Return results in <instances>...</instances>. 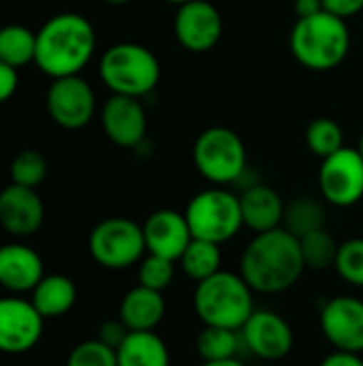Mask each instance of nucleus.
Masks as SVG:
<instances>
[{
	"label": "nucleus",
	"instance_id": "1",
	"mask_svg": "<svg viewBox=\"0 0 363 366\" xmlns=\"http://www.w3.org/2000/svg\"><path fill=\"white\" fill-rule=\"evenodd\" d=\"M300 238L285 227L255 234L240 257V274L255 294L274 296L291 290L304 274Z\"/></svg>",
	"mask_w": 363,
	"mask_h": 366
},
{
	"label": "nucleus",
	"instance_id": "2",
	"mask_svg": "<svg viewBox=\"0 0 363 366\" xmlns=\"http://www.w3.org/2000/svg\"><path fill=\"white\" fill-rule=\"evenodd\" d=\"M96 51V30L81 13H58L36 30L34 64L51 79L79 75Z\"/></svg>",
	"mask_w": 363,
	"mask_h": 366
},
{
	"label": "nucleus",
	"instance_id": "3",
	"mask_svg": "<svg viewBox=\"0 0 363 366\" xmlns=\"http://www.w3.org/2000/svg\"><path fill=\"white\" fill-rule=\"evenodd\" d=\"M293 58L308 71L325 73L344 62L351 49V30L347 19L321 11L310 17H297L289 34Z\"/></svg>",
	"mask_w": 363,
	"mask_h": 366
},
{
	"label": "nucleus",
	"instance_id": "4",
	"mask_svg": "<svg viewBox=\"0 0 363 366\" xmlns=\"http://www.w3.org/2000/svg\"><path fill=\"white\" fill-rule=\"evenodd\" d=\"M193 307L203 326L242 330L255 309V292L240 272L220 270L197 283Z\"/></svg>",
	"mask_w": 363,
	"mask_h": 366
},
{
	"label": "nucleus",
	"instance_id": "5",
	"mask_svg": "<svg viewBox=\"0 0 363 366\" xmlns=\"http://www.w3.org/2000/svg\"><path fill=\"white\" fill-rule=\"evenodd\" d=\"M101 81L111 94L143 99L160 81V62L152 49L139 43H116L98 60Z\"/></svg>",
	"mask_w": 363,
	"mask_h": 366
},
{
	"label": "nucleus",
	"instance_id": "6",
	"mask_svg": "<svg viewBox=\"0 0 363 366\" xmlns=\"http://www.w3.org/2000/svg\"><path fill=\"white\" fill-rule=\"evenodd\" d=\"M193 163L210 184L235 187L248 169V154L242 137L233 129L210 127L195 139Z\"/></svg>",
	"mask_w": 363,
	"mask_h": 366
},
{
	"label": "nucleus",
	"instance_id": "7",
	"mask_svg": "<svg viewBox=\"0 0 363 366\" xmlns=\"http://www.w3.org/2000/svg\"><path fill=\"white\" fill-rule=\"evenodd\" d=\"M184 214L193 238L210 240L220 247L233 240L244 227L240 195L227 187H212L197 193L186 204Z\"/></svg>",
	"mask_w": 363,
	"mask_h": 366
},
{
	"label": "nucleus",
	"instance_id": "8",
	"mask_svg": "<svg viewBox=\"0 0 363 366\" xmlns=\"http://www.w3.org/2000/svg\"><path fill=\"white\" fill-rule=\"evenodd\" d=\"M92 259L105 270H126L145 257L143 227L126 217H109L96 223L88 238Z\"/></svg>",
	"mask_w": 363,
	"mask_h": 366
},
{
	"label": "nucleus",
	"instance_id": "9",
	"mask_svg": "<svg viewBox=\"0 0 363 366\" xmlns=\"http://www.w3.org/2000/svg\"><path fill=\"white\" fill-rule=\"evenodd\" d=\"M319 193L336 208H351L363 197V157L357 148H340L321 159Z\"/></svg>",
	"mask_w": 363,
	"mask_h": 366
},
{
	"label": "nucleus",
	"instance_id": "10",
	"mask_svg": "<svg viewBox=\"0 0 363 366\" xmlns=\"http://www.w3.org/2000/svg\"><path fill=\"white\" fill-rule=\"evenodd\" d=\"M45 105L49 118L58 127L66 131H79L88 127L96 114V94L90 81H86L81 75L58 77L51 79Z\"/></svg>",
	"mask_w": 363,
	"mask_h": 366
},
{
	"label": "nucleus",
	"instance_id": "11",
	"mask_svg": "<svg viewBox=\"0 0 363 366\" xmlns=\"http://www.w3.org/2000/svg\"><path fill=\"white\" fill-rule=\"evenodd\" d=\"M45 320L21 296L0 298V354L19 356L34 350L43 337Z\"/></svg>",
	"mask_w": 363,
	"mask_h": 366
},
{
	"label": "nucleus",
	"instance_id": "12",
	"mask_svg": "<svg viewBox=\"0 0 363 366\" xmlns=\"http://www.w3.org/2000/svg\"><path fill=\"white\" fill-rule=\"evenodd\" d=\"M244 347L265 362H276L293 352L295 335L291 324L276 311L257 309L240 330Z\"/></svg>",
	"mask_w": 363,
	"mask_h": 366
},
{
	"label": "nucleus",
	"instance_id": "13",
	"mask_svg": "<svg viewBox=\"0 0 363 366\" xmlns=\"http://www.w3.org/2000/svg\"><path fill=\"white\" fill-rule=\"evenodd\" d=\"M173 34L186 51L205 54L223 36V15L210 0H188L175 11Z\"/></svg>",
	"mask_w": 363,
	"mask_h": 366
},
{
	"label": "nucleus",
	"instance_id": "14",
	"mask_svg": "<svg viewBox=\"0 0 363 366\" xmlns=\"http://www.w3.org/2000/svg\"><path fill=\"white\" fill-rule=\"evenodd\" d=\"M319 326L325 341L340 352H363V300L357 296H334L323 302Z\"/></svg>",
	"mask_w": 363,
	"mask_h": 366
},
{
	"label": "nucleus",
	"instance_id": "15",
	"mask_svg": "<svg viewBox=\"0 0 363 366\" xmlns=\"http://www.w3.org/2000/svg\"><path fill=\"white\" fill-rule=\"evenodd\" d=\"M101 127L111 144L135 150L148 137V112L141 99L111 94L101 107Z\"/></svg>",
	"mask_w": 363,
	"mask_h": 366
},
{
	"label": "nucleus",
	"instance_id": "16",
	"mask_svg": "<svg viewBox=\"0 0 363 366\" xmlns=\"http://www.w3.org/2000/svg\"><path fill=\"white\" fill-rule=\"evenodd\" d=\"M141 227H143L148 253L167 257L171 262H178L193 240V232L186 221V214L171 208L154 210Z\"/></svg>",
	"mask_w": 363,
	"mask_h": 366
},
{
	"label": "nucleus",
	"instance_id": "17",
	"mask_svg": "<svg viewBox=\"0 0 363 366\" xmlns=\"http://www.w3.org/2000/svg\"><path fill=\"white\" fill-rule=\"evenodd\" d=\"M45 221V206L36 189L9 184L0 191V227L15 236L28 238L41 229Z\"/></svg>",
	"mask_w": 363,
	"mask_h": 366
},
{
	"label": "nucleus",
	"instance_id": "18",
	"mask_svg": "<svg viewBox=\"0 0 363 366\" xmlns=\"http://www.w3.org/2000/svg\"><path fill=\"white\" fill-rule=\"evenodd\" d=\"M45 277L41 255L24 242H6L0 247V287L19 296L32 292Z\"/></svg>",
	"mask_w": 363,
	"mask_h": 366
},
{
	"label": "nucleus",
	"instance_id": "19",
	"mask_svg": "<svg viewBox=\"0 0 363 366\" xmlns=\"http://www.w3.org/2000/svg\"><path fill=\"white\" fill-rule=\"evenodd\" d=\"M285 204L287 202L280 197V193L265 182H257L252 187L242 189L240 206H242L244 227H248L255 234L282 227Z\"/></svg>",
	"mask_w": 363,
	"mask_h": 366
},
{
	"label": "nucleus",
	"instance_id": "20",
	"mask_svg": "<svg viewBox=\"0 0 363 366\" xmlns=\"http://www.w3.org/2000/svg\"><path fill=\"white\" fill-rule=\"evenodd\" d=\"M165 313L167 305L163 292L137 283L122 296L118 317L131 332H152L163 324Z\"/></svg>",
	"mask_w": 363,
	"mask_h": 366
},
{
	"label": "nucleus",
	"instance_id": "21",
	"mask_svg": "<svg viewBox=\"0 0 363 366\" xmlns=\"http://www.w3.org/2000/svg\"><path fill=\"white\" fill-rule=\"evenodd\" d=\"M30 294V302L43 315V320L62 317L77 302V285L66 274H45Z\"/></svg>",
	"mask_w": 363,
	"mask_h": 366
},
{
	"label": "nucleus",
	"instance_id": "22",
	"mask_svg": "<svg viewBox=\"0 0 363 366\" xmlns=\"http://www.w3.org/2000/svg\"><path fill=\"white\" fill-rule=\"evenodd\" d=\"M118 366H171L167 343L152 332H128L124 343L116 350Z\"/></svg>",
	"mask_w": 363,
	"mask_h": 366
},
{
	"label": "nucleus",
	"instance_id": "23",
	"mask_svg": "<svg viewBox=\"0 0 363 366\" xmlns=\"http://www.w3.org/2000/svg\"><path fill=\"white\" fill-rule=\"evenodd\" d=\"M325 199L312 195H300L285 204L282 227L291 232L295 238H304L317 229H325L327 225V208Z\"/></svg>",
	"mask_w": 363,
	"mask_h": 366
},
{
	"label": "nucleus",
	"instance_id": "24",
	"mask_svg": "<svg viewBox=\"0 0 363 366\" xmlns=\"http://www.w3.org/2000/svg\"><path fill=\"white\" fill-rule=\"evenodd\" d=\"M178 264H180V270L188 279H193L195 283H201L223 270L220 268L223 266L220 244L201 240V238H193L190 244L186 247V251L182 253V257L178 259Z\"/></svg>",
	"mask_w": 363,
	"mask_h": 366
},
{
	"label": "nucleus",
	"instance_id": "25",
	"mask_svg": "<svg viewBox=\"0 0 363 366\" xmlns=\"http://www.w3.org/2000/svg\"><path fill=\"white\" fill-rule=\"evenodd\" d=\"M242 347H244V341H242L240 330L203 326V330L197 337V354L203 362L237 358Z\"/></svg>",
	"mask_w": 363,
	"mask_h": 366
},
{
	"label": "nucleus",
	"instance_id": "26",
	"mask_svg": "<svg viewBox=\"0 0 363 366\" xmlns=\"http://www.w3.org/2000/svg\"><path fill=\"white\" fill-rule=\"evenodd\" d=\"M36 32L21 24H9L0 28V60L19 69L34 62Z\"/></svg>",
	"mask_w": 363,
	"mask_h": 366
},
{
	"label": "nucleus",
	"instance_id": "27",
	"mask_svg": "<svg viewBox=\"0 0 363 366\" xmlns=\"http://www.w3.org/2000/svg\"><path fill=\"white\" fill-rule=\"evenodd\" d=\"M300 247H302V257H304L306 268L315 272H323L336 266L340 242H336V238L327 232V227L300 238Z\"/></svg>",
	"mask_w": 363,
	"mask_h": 366
},
{
	"label": "nucleus",
	"instance_id": "28",
	"mask_svg": "<svg viewBox=\"0 0 363 366\" xmlns=\"http://www.w3.org/2000/svg\"><path fill=\"white\" fill-rule=\"evenodd\" d=\"M306 146L319 159H327L329 154L344 148V131L334 118H315L306 127Z\"/></svg>",
	"mask_w": 363,
	"mask_h": 366
},
{
	"label": "nucleus",
	"instance_id": "29",
	"mask_svg": "<svg viewBox=\"0 0 363 366\" xmlns=\"http://www.w3.org/2000/svg\"><path fill=\"white\" fill-rule=\"evenodd\" d=\"M9 174L13 184L36 189L47 178V159L39 150H21L13 157Z\"/></svg>",
	"mask_w": 363,
	"mask_h": 366
},
{
	"label": "nucleus",
	"instance_id": "30",
	"mask_svg": "<svg viewBox=\"0 0 363 366\" xmlns=\"http://www.w3.org/2000/svg\"><path fill=\"white\" fill-rule=\"evenodd\" d=\"M334 270L344 283L363 290V238H349L340 242Z\"/></svg>",
	"mask_w": 363,
	"mask_h": 366
},
{
	"label": "nucleus",
	"instance_id": "31",
	"mask_svg": "<svg viewBox=\"0 0 363 366\" xmlns=\"http://www.w3.org/2000/svg\"><path fill=\"white\" fill-rule=\"evenodd\" d=\"M175 264L178 262H171L167 257L145 253V257L139 262V268H137L139 285L156 290V292H165L175 279Z\"/></svg>",
	"mask_w": 363,
	"mask_h": 366
},
{
	"label": "nucleus",
	"instance_id": "32",
	"mask_svg": "<svg viewBox=\"0 0 363 366\" xmlns=\"http://www.w3.org/2000/svg\"><path fill=\"white\" fill-rule=\"evenodd\" d=\"M66 366H118V354L103 341L90 339L71 350Z\"/></svg>",
	"mask_w": 363,
	"mask_h": 366
},
{
	"label": "nucleus",
	"instance_id": "33",
	"mask_svg": "<svg viewBox=\"0 0 363 366\" xmlns=\"http://www.w3.org/2000/svg\"><path fill=\"white\" fill-rule=\"evenodd\" d=\"M128 328L122 324V320L118 317V320H109V322H105V324H101V328H98V341H103L105 345H109V347H113V350H118L122 343H124V339L128 337Z\"/></svg>",
	"mask_w": 363,
	"mask_h": 366
},
{
	"label": "nucleus",
	"instance_id": "34",
	"mask_svg": "<svg viewBox=\"0 0 363 366\" xmlns=\"http://www.w3.org/2000/svg\"><path fill=\"white\" fill-rule=\"evenodd\" d=\"M323 11L342 19H351L363 11V0H323Z\"/></svg>",
	"mask_w": 363,
	"mask_h": 366
},
{
	"label": "nucleus",
	"instance_id": "35",
	"mask_svg": "<svg viewBox=\"0 0 363 366\" xmlns=\"http://www.w3.org/2000/svg\"><path fill=\"white\" fill-rule=\"evenodd\" d=\"M17 86H19L17 69L0 60V103L9 101L17 92Z\"/></svg>",
	"mask_w": 363,
	"mask_h": 366
},
{
	"label": "nucleus",
	"instance_id": "36",
	"mask_svg": "<svg viewBox=\"0 0 363 366\" xmlns=\"http://www.w3.org/2000/svg\"><path fill=\"white\" fill-rule=\"evenodd\" d=\"M319 366H363L362 354H353V352H332L329 356H325Z\"/></svg>",
	"mask_w": 363,
	"mask_h": 366
},
{
	"label": "nucleus",
	"instance_id": "37",
	"mask_svg": "<svg viewBox=\"0 0 363 366\" xmlns=\"http://www.w3.org/2000/svg\"><path fill=\"white\" fill-rule=\"evenodd\" d=\"M293 9L297 17H310L323 11V0H295Z\"/></svg>",
	"mask_w": 363,
	"mask_h": 366
},
{
	"label": "nucleus",
	"instance_id": "38",
	"mask_svg": "<svg viewBox=\"0 0 363 366\" xmlns=\"http://www.w3.org/2000/svg\"><path fill=\"white\" fill-rule=\"evenodd\" d=\"M199 366H246L240 358H231V360H214V362H201Z\"/></svg>",
	"mask_w": 363,
	"mask_h": 366
},
{
	"label": "nucleus",
	"instance_id": "39",
	"mask_svg": "<svg viewBox=\"0 0 363 366\" xmlns=\"http://www.w3.org/2000/svg\"><path fill=\"white\" fill-rule=\"evenodd\" d=\"M101 2L111 4V6H122V4H128V2H133V0H101Z\"/></svg>",
	"mask_w": 363,
	"mask_h": 366
},
{
	"label": "nucleus",
	"instance_id": "40",
	"mask_svg": "<svg viewBox=\"0 0 363 366\" xmlns=\"http://www.w3.org/2000/svg\"><path fill=\"white\" fill-rule=\"evenodd\" d=\"M163 2H167V4H175V6H180V4H184V2H188V0H163Z\"/></svg>",
	"mask_w": 363,
	"mask_h": 366
},
{
	"label": "nucleus",
	"instance_id": "41",
	"mask_svg": "<svg viewBox=\"0 0 363 366\" xmlns=\"http://www.w3.org/2000/svg\"><path fill=\"white\" fill-rule=\"evenodd\" d=\"M357 150L362 152V157H363V133H362V137H359V144H357Z\"/></svg>",
	"mask_w": 363,
	"mask_h": 366
}]
</instances>
